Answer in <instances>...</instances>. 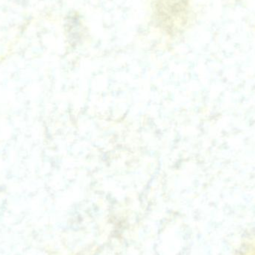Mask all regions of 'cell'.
I'll use <instances>...</instances> for the list:
<instances>
[{"instance_id": "6da1fadb", "label": "cell", "mask_w": 255, "mask_h": 255, "mask_svg": "<svg viewBox=\"0 0 255 255\" xmlns=\"http://www.w3.org/2000/svg\"><path fill=\"white\" fill-rule=\"evenodd\" d=\"M247 255H255V250H253V251H252L251 253H250V254Z\"/></svg>"}]
</instances>
